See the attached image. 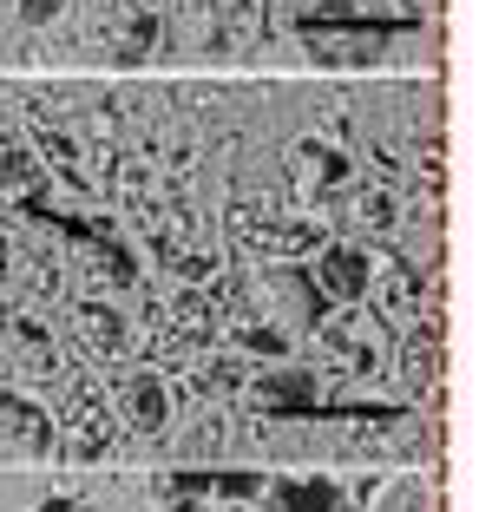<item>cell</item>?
Masks as SVG:
<instances>
[{
	"instance_id": "obj_1",
	"label": "cell",
	"mask_w": 479,
	"mask_h": 512,
	"mask_svg": "<svg viewBox=\"0 0 479 512\" xmlns=\"http://www.w3.org/2000/svg\"><path fill=\"white\" fill-rule=\"evenodd\" d=\"M315 289H322V302H335V309H361L368 289H375V250L329 243V250L315 256Z\"/></svg>"
},
{
	"instance_id": "obj_7",
	"label": "cell",
	"mask_w": 479,
	"mask_h": 512,
	"mask_svg": "<svg viewBox=\"0 0 479 512\" xmlns=\"http://www.w3.org/2000/svg\"><path fill=\"white\" fill-rule=\"evenodd\" d=\"M217 486H224V493H263V473H243V480H237V473H224Z\"/></svg>"
},
{
	"instance_id": "obj_8",
	"label": "cell",
	"mask_w": 479,
	"mask_h": 512,
	"mask_svg": "<svg viewBox=\"0 0 479 512\" xmlns=\"http://www.w3.org/2000/svg\"><path fill=\"white\" fill-rule=\"evenodd\" d=\"M27 512H99V506H86V499H40V506H27Z\"/></svg>"
},
{
	"instance_id": "obj_5",
	"label": "cell",
	"mask_w": 479,
	"mask_h": 512,
	"mask_svg": "<svg viewBox=\"0 0 479 512\" xmlns=\"http://www.w3.org/2000/svg\"><path fill=\"white\" fill-rule=\"evenodd\" d=\"M263 401H283V407H296V414H309L315 407V381L296 375V368H283V375L263 381Z\"/></svg>"
},
{
	"instance_id": "obj_2",
	"label": "cell",
	"mask_w": 479,
	"mask_h": 512,
	"mask_svg": "<svg viewBox=\"0 0 479 512\" xmlns=\"http://www.w3.org/2000/svg\"><path fill=\"white\" fill-rule=\"evenodd\" d=\"M263 512H342L348 493L342 480H329V473H276V480H263Z\"/></svg>"
},
{
	"instance_id": "obj_9",
	"label": "cell",
	"mask_w": 479,
	"mask_h": 512,
	"mask_svg": "<svg viewBox=\"0 0 479 512\" xmlns=\"http://www.w3.org/2000/svg\"><path fill=\"white\" fill-rule=\"evenodd\" d=\"M165 512H204V506H197V499H178V506H165Z\"/></svg>"
},
{
	"instance_id": "obj_6",
	"label": "cell",
	"mask_w": 479,
	"mask_h": 512,
	"mask_svg": "<svg viewBox=\"0 0 479 512\" xmlns=\"http://www.w3.org/2000/svg\"><path fill=\"white\" fill-rule=\"evenodd\" d=\"M60 7H66V0H20V20H33V27H40V20H53Z\"/></svg>"
},
{
	"instance_id": "obj_4",
	"label": "cell",
	"mask_w": 479,
	"mask_h": 512,
	"mask_svg": "<svg viewBox=\"0 0 479 512\" xmlns=\"http://www.w3.org/2000/svg\"><path fill=\"white\" fill-rule=\"evenodd\" d=\"M368 512H434V480L427 473H394V480L375 486V499H368Z\"/></svg>"
},
{
	"instance_id": "obj_3",
	"label": "cell",
	"mask_w": 479,
	"mask_h": 512,
	"mask_svg": "<svg viewBox=\"0 0 479 512\" xmlns=\"http://www.w3.org/2000/svg\"><path fill=\"white\" fill-rule=\"evenodd\" d=\"M119 421L132 427V434H158V427L171 421L165 381H158V375H138V381H125V394H119Z\"/></svg>"
}]
</instances>
